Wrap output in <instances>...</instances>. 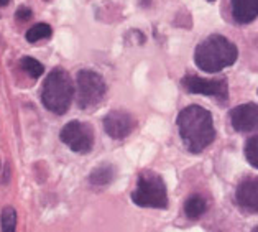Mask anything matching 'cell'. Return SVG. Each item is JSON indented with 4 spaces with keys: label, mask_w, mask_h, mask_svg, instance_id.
Segmentation results:
<instances>
[{
    "label": "cell",
    "mask_w": 258,
    "mask_h": 232,
    "mask_svg": "<svg viewBox=\"0 0 258 232\" xmlns=\"http://www.w3.org/2000/svg\"><path fill=\"white\" fill-rule=\"evenodd\" d=\"M176 124L182 143L191 153H201L216 139L211 112L199 105H189L182 109L176 119Z\"/></svg>",
    "instance_id": "cell-1"
},
{
    "label": "cell",
    "mask_w": 258,
    "mask_h": 232,
    "mask_svg": "<svg viewBox=\"0 0 258 232\" xmlns=\"http://www.w3.org/2000/svg\"><path fill=\"white\" fill-rule=\"evenodd\" d=\"M237 56L238 51L234 43L225 36L212 35L198 45L194 51V61L199 70L206 73H219L234 65Z\"/></svg>",
    "instance_id": "cell-2"
},
{
    "label": "cell",
    "mask_w": 258,
    "mask_h": 232,
    "mask_svg": "<svg viewBox=\"0 0 258 232\" xmlns=\"http://www.w3.org/2000/svg\"><path fill=\"white\" fill-rule=\"evenodd\" d=\"M74 96V84L69 73L56 68L48 74L41 91V101L53 114H66Z\"/></svg>",
    "instance_id": "cell-3"
},
{
    "label": "cell",
    "mask_w": 258,
    "mask_h": 232,
    "mask_svg": "<svg viewBox=\"0 0 258 232\" xmlns=\"http://www.w3.org/2000/svg\"><path fill=\"white\" fill-rule=\"evenodd\" d=\"M132 201L140 208L165 209L168 206V193L163 178L153 171H143L138 177L137 190L132 193Z\"/></svg>",
    "instance_id": "cell-4"
},
{
    "label": "cell",
    "mask_w": 258,
    "mask_h": 232,
    "mask_svg": "<svg viewBox=\"0 0 258 232\" xmlns=\"http://www.w3.org/2000/svg\"><path fill=\"white\" fill-rule=\"evenodd\" d=\"M105 83L100 74L91 70H83L76 78V101L81 109H91L105 96Z\"/></svg>",
    "instance_id": "cell-5"
},
{
    "label": "cell",
    "mask_w": 258,
    "mask_h": 232,
    "mask_svg": "<svg viewBox=\"0 0 258 232\" xmlns=\"http://www.w3.org/2000/svg\"><path fill=\"white\" fill-rule=\"evenodd\" d=\"M61 140L78 153H87L94 147V130L89 124L73 121L61 130Z\"/></svg>",
    "instance_id": "cell-6"
},
{
    "label": "cell",
    "mask_w": 258,
    "mask_h": 232,
    "mask_svg": "<svg viewBox=\"0 0 258 232\" xmlns=\"http://www.w3.org/2000/svg\"><path fill=\"white\" fill-rule=\"evenodd\" d=\"M182 86L191 94L212 96V97L222 99V101L227 99V92H229L227 81L225 79H204L201 76H192V74H187V76L182 79Z\"/></svg>",
    "instance_id": "cell-7"
},
{
    "label": "cell",
    "mask_w": 258,
    "mask_h": 232,
    "mask_svg": "<svg viewBox=\"0 0 258 232\" xmlns=\"http://www.w3.org/2000/svg\"><path fill=\"white\" fill-rule=\"evenodd\" d=\"M135 129V121L128 112L125 110H112L104 119L105 134L115 140H120L128 137L132 130Z\"/></svg>",
    "instance_id": "cell-8"
},
{
    "label": "cell",
    "mask_w": 258,
    "mask_h": 232,
    "mask_svg": "<svg viewBox=\"0 0 258 232\" xmlns=\"http://www.w3.org/2000/svg\"><path fill=\"white\" fill-rule=\"evenodd\" d=\"M230 124L237 132L258 130V104L247 102L230 110Z\"/></svg>",
    "instance_id": "cell-9"
},
{
    "label": "cell",
    "mask_w": 258,
    "mask_h": 232,
    "mask_svg": "<svg viewBox=\"0 0 258 232\" xmlns=\"http://www.w3.org/2000/svg\"><path fill=\"white\" fill-rule=\"evenodd\" d=\"M235 203L245 212H258V178H247L237 186Z\"/></svg>",
    "instance_id": "cell-10"
},
{
    "label": "cell",
    "mask_w": 258,
    "mask_h": 232,
    "mask_svg": "<svg viewBox=\"0 0 258 232\" xmlns=\"http://www.w3.org/2000/svg\"><path fill=\"white\" fill-rule=\"evenodd\" d=\"M232 17L240 25L253 22L258 17V0H230Z\"/></svg>",
    "instance_id": "cell-11"
},
{
    "label": "cell",
    "mask_w": 258,
    "mask_h": 232,
    "mask_svg": "<svg viewBox=\"0 0 258 232\" xmlns=\"http://www.w3.org/2000/svg\"><path fill=\"white\" fill-rule=\"evenodd\" d=\"M207 211L206 199L201 194H192L184 203V214L189 219H199Z\"/></svg>",
    "instance_id": "cell-12"
},
{
    "label": "cell",
    "mask_w": 258,
    "mask_h": 232,
    "mask_svg": "<svg viewBox=\"0 0 258 232\" xmlns=\"http://www.w3.org/2000/svg\"><path fill=\"white\" fill-rule=\"evenodd\" d=\"M115 177V170L112 165H100L97 168H94L91 177H89V181L92 185L96 186H105L109 185L112 180Z\"/></svg>",
    "instance_id": "cell-13"
},
{
    "label": "cell",
    "mask_w": 258,
    "mask_h": 232,
    "mask_svg": "<svg viewBox=\"0 0 258 232\" xmlns=\"http://www.w3.org/2000/svg\"><path fill=\"white\" fill-rule=\"evenodd\" d=\"M51 27H49L48 23H36L33 25L28 31H27V41L28 43H36L40 40H45V38H49L51 36Z\"/></svg>",
    "instance_id": "cell-14"
},
{
    "label": "cell",
    "mask_w": 258,
    "mask_h": 232,
    "mask_svg": "<svg viewBox=\"0 0 258 232\" xmlns=\"http://www.w3.org/2000/svg\"><path fill=\"white\" fill-rule=\"evenodd\" d=\"M0 222H2V232H15V229H17V212L12 206H7V208L2 209Z\"/></svg>",
    "instance_id": "cell-15"
},
{
    "label": "cell",
    "mask_w": 258,
    "mask_h": 232,
    "mask_svg": "<svg viewBox=\"0 0 258 232\" xmlns=\"http://www.w3.org/2000/svg\"><path fill=\"white\" fill-rule=\"evenodd\" d=\"M20 66H22V70L27 74H30L31 78H40L43 71H45L41 63L36 61L35 58H31V56H25V58H22Z\"/></svg>",
    "instance_id": "cell-16"
},
{
    "label": "cell",
    "mask_w": 258,
    "mask_h": 232,
    "mask_svg": "<svg viewBox=\"0 0 258 232\" xmlns=\"http://www.w3.org/2000/svg\"><path fill=\"white\" fill-rule=\"evenodd\" d=\"M243 152H245V158L248 160L250 165L258 168V135L251 137V139L247 140Z\"/></svg>",
    "instance_id": "cell-17"
},
{
    "label": "cell",
    "mask_w": 258,
    "mask_h": 232,
    "mask_svg": "<svg viewBox=\"0 0 258 232\" xmlns=\"http://www.w3.org/2000/svg\"><path fill=\"white\" fill-rule=\"evenodd\" d=\"M15 17L18 18V20L25 22V20H28V18H31V10H30V9H27V7H20V9L17 10Z\"/></svg>",
    "instance_id": "cell-18"
},
{
    "label": "cell",
    "mask_w": 258,
    "mask_h": 232,
    "mask_svg": "<svg viewBox=\"0 0 258 232\" xmlns=\"http://www.w3.org/2000/svg\"><path fill=\"white\" fill-rule=\"evenodd\" d=\"M10 4V0H0V7H7Z\"/></svg>",
    "instance_id": "cell-19"
},
{
    "label": "cell",
    "mask_w": 258,
    "mask_h": 232,
    "mask_svg": "<svg viewBox=\"0 0 258 232\" xmlns=\"http://www.w3.org/2000/svg\"><path fill=\"white\" fill-rule=\"evenodd\" d=\"M251 232H258V225H256V227H253V229H251Z\"/></svg>",
    "instance_id": "cell-20"
},
{
    "label": "cell",
    "mask_w": 258,
    "mask_h": 232,
    "mask_svg": "<svg viewBox=\"0 0 258 232\" xmlns=\"http://www.w3.org/2000/svg\"><path fill=\"white\" fill-rule=\"evenodd\" d=\"M207 2H214V0H207Z\"/></svg>",
    "instance_id": "cell-21"
}]
</instances>
